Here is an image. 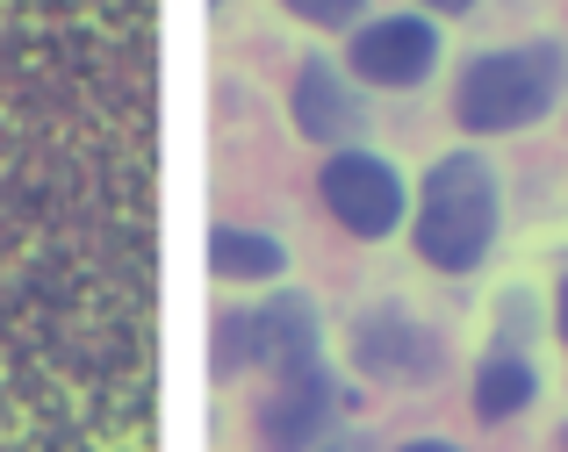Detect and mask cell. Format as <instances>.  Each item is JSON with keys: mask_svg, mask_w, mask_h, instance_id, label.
I'll return each mask as SVG.
<instances>
[{"mask_svg": "<svg viewBox=\"0 0 568 452\" xmlns=\"http://www.w3.org/2000/svg\"><path fill=\"white\" fill-rule=\"evenodd\" d=\"M346 72L361 86H382V94H410V86H425L432 72H439V22L432 14H375V22L353 29L346 43Z\"/></svg>", "mask_w": 568, "mask_h": 452, "instance_id": "obj_6", "label": "cell"}, {"mask_svg": "<svg viewBox=\"0 0 568 452\" xmlns=\"http://www.w3.org/2000/svg\"><path fill=\"white\" fill-rule=\"evenodd\" d=\"M209 266H216V280H281L288 245L266 230H245V223H216L209 230Z\"/></svg>", "mask_w": 568, "mask_h": 452, "instance_id": "obj_9", "label": "cell"}, {"mask_svg": "<svg viewBox=\"0 0 568 452\" xmlns=\"http://www.w3.org/2000/svg\"><path fill=\"white\" fill-rule=\"evenodd\" d=\"M561 86H568V51L547 37L475 51L454 80V123L468 137H511V130H532L540 115H555Z\"/></svg>", "mask_w": 568, "mask_h": 452, "instance_id": "obj_2", "label": "cell"}, {"mask_svg": "<svg viewBox=\"0 0 568 452\" xmlns=\"http://www.w3.org/2000/svg\"><path fill=\"white\" fill-rule=\"evenodd\" d=\"M555 330H561V345H568V274H561V288H555Z\"/></svg>", "mask_w": 568, "mask_h": 452, "instance_id": "obj_12", "label": "cell"}, {"mask_svg": "<svg viewBox=\"0 0 568 452\" xmlns=\"http://www.w3.org/2000/svg\"><path fill=\"white\" fill-rule=\"evenodd\" d=\"M396 452H460V445H454V439H403Z\"/></svg>", "mask_w": 568, "mask_h": 452, "instance_id": "obj_11", "label": "cell"}, {"mask_svg": "<svg viewBox=\"0 0 568 452\" xmlns=\"http://www.w3.org/2000/svg\"><path fill=\"white\" fill-rule=\"evenodd\" d=\"M332 417H338V381H332V367H324V345H303V352H288V359L266 367L260 410H252L266 452H310V445H324Z\"/></svg>", "mask_w": 568, "mask_h": 452, "instance_id": "obj_3", "label": "cell"}, {"mask_svg": "<svg viewBox=\"0 0 568 452\" xmlns=\"http://www.w3.org/2000/svg\"><path fill=\"white\" fill-rule=\"evenodd\" d=\"M346 352H353V373H367L382 388H425L446 373V338L403 301H375V309L353 316Z\"/></svg>", "mask_w": 568, "mask_h": 452, "instance_id": "obj_5", "label": "cell"}, {"mask_svg": "<svg viewBox=\"0 0 568 452\" xmlns=\"http://www.w3.org/2000/svg\"><path fill=\"white\" fill-rule=\"evenodd\" d=\"M310 452H367L361 439H324V445H310Z\"/></svg>", "mask_w": 568, "mask_h": 452, "instance_id": "obj_14", "label": "cell"}, {"mask_svg": "<svg viewBox=\"0 0 568 452\" xmlns=\"http://www.w3.org/2000/svg\"><path fill=\"white\" fill-rule=\"evenodd\" d=\"M281 8H288L295 22H310V29H353V14H361L367 0H281Z\"/></svg>", "mask_w": 568, "mask_h": 452, "instance_id": "obj_10", "label": "cell"}, {"mask_svg": "<svg viewBox=\"0 0 568 452\" xmlns=\"http://www.w3.org/2000/svg\"><path fill=\"white\" fill-rule=\"evenodd\" d=\"M216 8H223V0H216Z\"/></svg>", "mask_w": 568, "mask_h": 452, "instance_id": "obj_16", "label": "cell"}, {"mask_svg": "<svg viewBox=\"0 0 568 452\" xmlns=\"http://www.w3.org/2000/svg\"><path fill=\"white\" fill-rule=\"evenodd\" d=\"M317 202H324V216H332L346 237H361V245L396 237L403 216H410V187H403V173L382 158V151H361V144H338L332 158H324Z\"/></svg>", "mask_w": 568, "mask_h": 452, "instance_id": "obj_4", "label": "cell"}, {"mask_svg": "<svg viewBox=\"0 0 568 452\" xmlns=\"http://www.w3.org/2000/svg\"><path fill=\"white\" fill-rule=\"evenodd\" d=\"M532 396H540V367H532V352L518 338H497L483 359H475V373H468V410L483 417V424H511V417H526Z\"/></svg>", "mask_w": 568, "mask_h": 452, "instance_id": "obj_8", "label": "cell"}, {"mask_svg": "<svg viewBox=\"0 0 568 452\" xmlns=\"http://www.w3.org/2000/svg\"><path fill=\"white\" fill-rule=\"evenodd\" d=\"M468 8H483V0H425V14H468Z\"/></svg>", "mask_w": 568, "mask_h": 452, "instance_id": "obj_13", "label": "cell"}, {"mask_svg": "<svg viewBox=\"0 0 568 452\" xmlns=\"http://www.w3.org/2000/svg\"><path fill=\"white\" fill-rule=\"evenodd\" d=\"M288 123H295V137L332 144V151L361 130V94H353V80L332 65V58H303V65H295V80H288Z\"/></svg>", "mask_w": 568, "mask_h": 452, "instance_id": "obj_7", "label": "cell"}, {"mask_svg": "<svg viewBox=\"0 0 568 452\" xmlns=\"http://www.w3.org/2000/svg\"><path fill=\"white\" fill-rule=\"evenodd\" d=\"M497 223H504V194H497L489 158L446 151V158L425 165L417 202H410V251L432 274H475L489 259V245H497Z\"/></svg>", "mask_w": 568, "mask_h": 452, "instance_id": "obj_1", "label": "cell"}, {"mask_svg": "<svg viewBox=\"0 0 568 452\" xmlns=\"http://www.w3.org/2000/svg\"><path fill=\"white\" fill-rule=\"evenodd\" d=\"M561 452H568V431H561Z\"/></svg>", "mask_w": 568, "mask_h": 452, "instance_id": "obj_15", "label": "cell"}]
</instances>
